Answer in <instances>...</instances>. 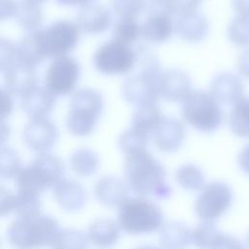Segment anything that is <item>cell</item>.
Wrapping results in <instances>:
<instances>
[{"label": "cell", "instance_id": "cell-1", "mask_svg": "<svg viewBox=\"0 0 249 249\" xmlns=\"http://www.w3.org/2000/svg\"><path fill=\"white\" fill-rule=\"evenodd\" d=\"M126 184L140 196L166 199L171 195L165 183L166 172L162 164L146 149L126 155L124 161Z\"/></svg>", "mask_w": 249, "mask_h": 249}, {"label": "cell", "instance_id": "cell-2", "mask_svg": "<svg viewBox=\"0 0 249 249\" xmlns=\"http://www.w3.org/2000/svg\"><path fill=\"white\" fill-rule=\"evenodd\" d=\"M138 69L127 77L122 86V94L134 106L156 103L159 94L160 77L162 72L159 60L146 50L136 52Z\"/></svg>", "mask_w": 249, "mask_h": 249}, {"label": "cell", "instance_id": "cell-3", "mask_svg": "<svg viewBox=\"0 0 249 249\" xmlns=\"http://www.w3.org/2000/svg\"><path fill=\"white\" fill-rule=\"evenodd\" d=\"M64 167L59 158L40 153L26 167H21L15 179L18 191L40 195L62 179Z\"/></svg>", "mask_w": 249, "mask_h": 249}, {"label": "cell", "instance_id": "cell-4", "mask_svg": "<svg viewBox=\"0 0 249 249\" xmlns=\"http://www.w3.org/2000/svg\"><path fill=\"white\" fill-rule=\"evenodd\" d=\"M119 208L118 224L127 233H149L159 231L163 225L160 207L146 196L127 198Z\"/></svg>", "mask_w": 249, "mask_h": 249}, {"label": "cell", "instance_id": "cell-5", "mask_svg": "<svg viewBox=\"0 0 249 249\" xmlns=\"http://www.w3.org/2000/svg\"><path fill=\"white\" fill-rule=\"evenodd\" d=\"M58 231L55 219L39 214L31 218H18L12 222L8 228L7 236L14 246L30 248L53 245Z\"/></svg>", "mask_w": 249, "mask_h": 249}, {"label": "cell", "instance_id": "cell-6", "mask_svg": "<svg viewBox=\"0 0 249 249\" xmlns=\"http://www.w3.org/2000/svg\"><path fill=\"white\" fill-rule=\"evenodd\" d=\"M103 99L101 94L93 89H81L77 90L70 103L67 116L68 130L78 136L90 134L102 113Z\"/></svg>", "mask_w": 249, "mask_h": 249}, {"label": "cell", "instance_id": "cell-7", "mask_svg": "<svg viewBox=\"0 0 249 249\" xmlns=\"http://www.w3.org/2000/svg\"><path fill=\"white\" fill-rule=\"evenodd\" d=\"M183 119L194 128L205 133L216 131L223 121L220 103L210 92L192 90L182 101Z\"/></svg>", "mask_w": 249, "mask_h": 249}, {"label": "cell", "instance_id": "cell-8", "mask_svg": "<svg viewBox=\"0 0 249 249\" xmlns=\"http://www.w3.org/2000/svg\"><path fill=\"white\" fill-rule=\"evenodd\" d=\"M39 31L47 57L53 58L71 53L79 43L81 32L76 21L69 19H58Z\"/></svg>", "mask_w": 249, "mask_h": 249}, {"label": "cell", "instance_id": "cell-9", "mask_svg": "<svg viewBox=\"0 0 249 249\" xmlns=\"http://www.w3.org/2000/svg\"><path fill=\"white\" fill-rule=\"evenodd\" d=\"M136 58V52L130 46L112 40L96 50L93 64L95 69L102 74L124 75L134 68Z\"/></svg>", "mask_w": 249, "mask_h": 249}, {"label": "cell", "instance_id": "cell-10", "mask_svg": "<svg viewBox=\"0 0 249 249\" xmlns=\"http://www.w3.org/2000/svg\"><path fill=\"white\" fill-rule=\"evenodd\" d=\"M196 198L195 210L197 217L204 222H214L222 217L231 207L232 191L223 182H213L203 186Z\"/></svg>", "mask_w": 249, "mask_h": 249}, {"label": "cell", "instance_id": "cell-11", "mask_svg": "<svg viewBox=\"0 0 249 249\" xmlns=\"http://www.w3.org/2000/svg\"><path fill=\"white\" fill-rule=\"evenodd\" d=\"M79 76L80 65L74 57H55L47 70L45 85L54 95H67L74 90Z\"/></svg>", "mask_w": 249, "mask_h": 249}, {"label": "cell", "instance_id": "cell-12", "mask_svg": "<svg viewBox=\"0 0 249 249\" xmlns=\"http://www.w3.org/2000/svg\"><path fill=\"white\" fill-rule=\"evenodd\" d=\"M59 136L58 129L46 118L31 119L23 128V139L33 151L45 153L51 150Z\"/></svg>", "mask_w": 249, "mask_h": 249}, {"label": "cell", "instance_id": "cell-13", "mask_svg": "<svg viewBox=\"0 0 249 249\" xmlns=\"http://www.w3.org/2000/svg\"><path fill=\"white\" fill-rule=\"evenodd\" d=\"M110 11L101 4L89 2L82 7L77 14L76 23L81 31L89 35L103 33L111 25Z\"/></svg>", "mask_w": 249, "mask_h": 249}, {"label": "cell", "instance_id": "cell-14", "mask_svg": "<svg viewBox=\"0 0 249 249\" xmlns=\"http://www.w3.org/2000/svg\"><path fill=\"white\" fill-rule=\"evenodd\" d=\"M186 136L184 124L174 118H162L153 131L155 146L161 152H176L183 144Z\"/></svg>", "mask_w": 249, "mask_h": 249}, {"label": "cell", "instance_id": "cell-15", "mask_svg": "<svg viewBox=\"0 0 249 249\" xmlns=\"http://www.w3.org/2000/svg\"><path fill=\"white\" fill-rule=\"evenodd\" d=\"M190 77L179 69L161 72L159 83V94L171 102H182L192 91Z\"/></svg>", "mask_w": 249, "mask_h": 249}, {"label": "cell", "instance_id": "cell-16", "mask_svg": "<svg viewBox=\"0 0 249 249\" xmlns=\"http://www.w3.org/2000/svg\"><path fill=\"white\" fill-rule=\"evenodd\" d=\"M191 242L201 248H239L240 241L221 232L212 222H204L191 231Z\"/></svg>", "mask_w": 249, "mask_h": 249}, {"label": "cell", "instance_id": "cell-17", "mask_svg": "<svg viewBox=\"0 0 249 249\" xmlns=\"http://www.w3.org/2000/svg\"><path fill=\"white\" fill-rule=\"evenodd\" d=\"M208 30L206 18L197 11L178 15L174 21V31L179 38L189 43L201 42L207 36Z\"/></svg>", "mask_w": 249, "mask_h": 249}, {"label": "cell", "instance_id": "cell-18", "mask_svg": "<svg viewBox=\"0 0 249 249\" xmlns=\"http://www.w3.org/2000/svg\"><path fill=\"white\" fill-rule=\"evenodd\" d=\"M4 83L11 94L21 97L37 86L38 75L35 67L17 61L5 72Z\"/></svg>", "mask_w": 249, "mask_h": 249}, {"label": "cell", "instance_id": "cell-19", "mask_svg": "<svg viewBox=\"0 0 249 249\" xmlns=\"http://www.w3.org/2000/svg\"><path fill=\"white\" fill-rule=\"evenodd\" d=\"M53 194L59 206L70 213L80 211L87 201V193L84 187L74 180H59L53 186Z\"/></svg>", "mask_w": 249, "mask_h": 249}, {"label": "cell", "instance_id": "cell-20", "mask_svg": "<svg viewBox=\"0 0 249 249\" xmlns=\"http://www.w3.org/2000/svg\"><path fill=\"white\" fill-rule=\"evenodd\" d=\"M210 93L219 103L234 104L243 96L244 85L238 76L224 72L212 80Z\"/></svg>", "mask_w": 249, "mask_h": 249}, {"label": "cell", "instance_id": "cell-21", "mask_svg": "<svg viewBox=\"0 0 249 249\" xmlns=\"http://www.w3.org/2000/svg\"><path fill=\"white\" fill-rule=\"evenodd\" d=\"M21 109L31 119L46 118L55 106V95L47 88L35 87L21 96Z\"/></svg>", "mask_w": 249, "mask_h": 249}, {"label": "cell", "instance_id": "cell-22", "mask_svg": "<svg viewBox=\"0 0 249 249\" xmlns=\"http://www.w3.org/2000/svg\"><path fill=\"white\" fill-rule=\"evenodd\" d=\"M174 32V22L167 13H150L141 26L142 37L150 43L160 44L167 41Z\"/></svg>", "mask_w": 249, "mask_h": 249}, {"label": "cell", "instance_id": "cell-23", "mask_svg": "<svg viewBox=\"0 0 249 249\" xmlns=\"http://www.w3.org/2000/svg\"><path fill=\"white\" fill-rule=\"evenodd\" d=\"M94 195L100 203L113 207H119L128 198L125 184L115 176L100 178L94 186Z\"/></svg>", "mask_w": 249, "mask_h": 249}, {"label": "cell", "instance_id": "cell-24", "mask_svg": "<svg viewBox=\"0 0 249 249\" xmlns=\"http://www.w3.org/2000/svg\"><path fill=\"white\" fill-rule=\"evenodd\" d=\"M17 61L35 67L40 64L46 57L39 29L28 32L16 45Z\"/></svg>", "mask_w": 249, "mask_h": 249}, {"label": "cell", "instance_id": "cell-25", "mask_svg": "<svg viewBox=\"0 0 249 249\" xmlns=\"http://www.w3.org/2000/svg\"><path fill=\"white\" fill-rule=\"evenodd\" d=\"M120 226L109 219H98L90 224L88 230L89 240L96 246L114 245L120 238Z\"/></svg>", "mask_w": 249, "mask_h": 249}, {"label": "cell", "instance_id": "cell-26", "mask_svg": "<svg viewBox=\"0 0 249 249\" xmlns=\"http://www.w3.org/2000/svg\"><path fill=\"white\" fill-rule=\"evenodd\" d=\"M14 18L17 23L25 31L31 32L37 30L41 26L44 18L41 4L21 0L18 2Z\"/></svg>", "mask_w": 249, "mask_h": 249}, {"label": "cell", "instance_id": "cell-27", "mask_svg": "<svg viewBox=\"0 0 249 249\" xmlns=\"http://www.w3.org/2000/svg\"><path fill=\"white\" fill-rule=\"evenodd\" d=\"M159 240L163 247H185L191 242V230L180 222H169L160 227Z\"/></svg>", "mask_w": 249, "mask_h": 249}, {"label": "cell", "instance_id": "cell-28", "mask_svg": "<svg viewBox=\"0 0 249 249\" xmlns=\"http://www.w3.org/2000/svg\"><path fill=\"white\" fill-rule=\"evenodd\" d=\"M163 116L156 103H149L137 106L133 113L131 124L136 129L150 134L156 129Z\"/></svg>", "mask_w": 249, "mask_h": 249}, {"label": "cell", "instance_id": "cell-29", "mask_svg": "<svg viewBox=\"0 0 249 249\" xmlns=\"http://www.w3.org/2000/svg\"><path fill=\"white\" fill-rule=\"evenodd\" d=\"M230 127L238 137H249V97L242 96L234 104L230 114Z\"/></svg>", "mask_w": 249, "mask_h": 249}, {"label": "cell", "instance_id": "cell-30", "mask_svg": "<svg viewBox=\"0 0 249 249\" xmlns=\"http://www.w3.org/2000/svg\"><path fill=\"white\" fill-rule=\"evenodd\" d=\"M70 162L72 170L82 177H88L94 174L99 165L97 155L88 148L76 150L70 158Z\"/></svg>", "mask_w": 249, "mask_h": 249}, {"label": "cell", "instance_id": "cell-31", "mask_svg": "<svg viewBox=\"0 0 249 249\" xmlns=\"http://www.w3.org/2000/svg\"><path fill=\"white\" fill-rule=\"evenodd\" d=\"M141 35V26L130 18H120L113 28V40L130 46Z\"/></svg>", "mask_w": 249, "mask_h": 249}, {"label": "cell", "instance_id": "cell-32", "mask_svg": "<svg viewBox=\"0 0 249 249\" xmlns=\"http://www.w3.org/2000/svg\"><path fill=\"white\" fill-rule=\"evenodd\" d=\"M175 178L177 183L188 191H197L204 186V175L201 169L195 164H184L180 166Z\"/></svg>", "mask_w": 249, "mask_h": 249}, {"label": "cell", "instance_id": "cell-33", "mask_svg": "<svg viewBox=\"0 0 249 249\" xmlns=\"http://www.w3.org/2000/svg\"><path fill=\"white\" fill-rule=\"evenodd\" d=\"M14 210L18 218H31L41 214L39 195L18 191Z\"/></svg>", "mask_w": 249, "mask_h": 249}, {"label": "cell", "instance_id": "cell-34", "mask_svg": "<svg viewBox=\"0 0 249 249\" xmlns=\"http://www.w3.org/2000/svg\"><path fill=\"white\" fill-rule=\"evenodd\" d=\"M148 140V133H145L131 126L130 128L126 129L121 134L119 138V146L121 150L127 155L130 153L146 149Z\"/></svg>", "mask_w": 249, "mask_h": 249}, {"label": "cell", "instance_id": "cell-35", "mask_svg": "<svg viewBox=\"0 0 249 249\" xmlns=\"http://www.w3.org/2000/svg\"><path fill=\"white\" fill-rule=\"evenodd\" d=\"M88 234L75 229H64L58 231L53 247L54 248H85L88 246Z\"/></svg>", "mask_w": 249, "mask_h": 249}, {"label": "cell", "instance_id": "cell-36", "mask_svg": "<svg viewBox=\"0 0 249 249\" xmlns=\"http://www.w3.org/2000/svg\"><path fill=\"white\" fill-rule=\"evenodd\" d=\"M228 37L237 47H249V18L240 16L234 18L229 25Z\"/></svg>", "mask_w": 249, "mask_h": 249}, {"label": "cell", "instance_id": "cell-37", "mask_svg": "<svg viewBox=\"0 0 249 249\" xmlns=\"http://www.w3.org/2000/svg\"><path fill=\"white\" fill-rule=\"evenodd\" d=\"M20 168V160L16 151L8 147L0 148V177L15 178Z\"/></svg>", "mask_w": 249, "mask_h": 249}, {"label": "cell", "instance_id": "cell-38", "mask_svg": "<svg viewBox=\"0 0 249 249\" xmlns=\"http://www.w3.org/2000/svg\"><path fill=\"white\" fill-rule=\"evenodd\" d=\"M113 12L120 18H137L146 9V0H111Z\"/></svg>", "mask_w": 249, "mask_h": 249}, {"label": "cell", "instance_id": "cell-39", "mask_svg": "<svg viewBox=\"0 0 249 249\" xmlns=\"http://www.w3.org/2000/svg\"><path fill=\"white\" fill-rule=\"evenodd\" d=\"M16 61V45L9 39L0 37V72H6Z\"/></svg>", "mask_w": 249, "mask_h": 249}, {"label": "cell", "instance_id": "cell-40", "mask_svg": "<svg viewBox=\"0 0 249 249\" xmlns=\"http://www.w3.org/2000/svg\"><path fill=\"white\" fill-rule=\"evenodd\" d=\"M202 0H166L171 15H182L196 11Z\"/></svg>", "mask_w": 249, "mask_h": 249}, {"label": "cell", "instance_id": "cell-41", "mask_svg": "<svg viewBox=\"0 0 249 249\" xmlns=\"http://www.w3.org/2000/svg\"><path fill=\"white\" fill-rule=\"evenodd\" d=\"M16 196L4 186H0V217L11 213L15 208Z\"/></svg>", "mask_w": 249, "mask_h": 249}, {"label": "cell", "instance_id": "cell-42", "mask_svg": "<svg viewBox=\"0 0 249 249\" xmlns=\"http://www.w3.org/2000/svg\"><path fill=\"white\" fill-rule=\"evenodd\" d=\"M14 109V102L11 93L7 89L0 88V119H5L11 115Z\"/></svg>", "mask_w": 249, "mask_h": 249}, {"label": "cell", "instance_id": "cell-43", "mask_svg": "<svg viewBox=\"0 0 249 249\" xmlns=\"http://www.w3.org/2000/svg\"><path fill=\"white\" fill-rule=\"evenodd\" d=\"M17 6L16 0H0V21L14 18Z\"/></svg>", "mask_w": 249, "mask_h": 249}, {"label": "cell", "instance_id": "cell-44", "mask_svg": "<svg viewBox=\"0 0 249 249\" xmlns=\"http://www.w3.org/2000/svg\"><path fill=\"white\" fill-rule=\"evenodd\" d=\"M238 72L245 78L249 79V49L242 52L237 58Z\"/></svg>", "mask_w": 249, "mask_h": 249}, {"label": "cell", "instance_id": "cell-45", "mask_svg": "<svg viewBox=\"0 0 249 249\" xmlns=\"http://www.w3.org/2000/svg\"><path fill=\"white\" fill-rule=\"evenodd\" d=\"M237 161L241 170L249 175V143L240 151Z\"/></svg>", "mask_w": 249, "mask_h": 249}, {"label": "cell", "instance_id": "cell-46", "mask_svg": "<svg viewBox=\"0 0 249 249\" xmlns=\"http://www.w3.org/2000/svg\"><path fill=\"white\" fill-rule=\"evenodd\" d=\"M231 2L237 16L249 18V0H231Z\"/></svg>", "mask_w": 249, "mask_h": 249}, {"label": "cell", "instance_id": "cell-47", "mask_svg": "<svg viewBox=\"0 0 249 249\" xmlns=\"http://www.w3.org/2000/svg\"><path fill=\"white\" fill-rule=\"evenodd\" d=\"M11 129L9 124L4 121V119H0V146H2L10 137Z\"/></svg>", "mask_w": 249, "mask_h": 249}, {"label": "cell", "instance_id": "cell-48", "mask_svg": "<svg viewBox=\"0 0 249 249\" xmlns=\"http://www.w3.org/2000/svg\"><path fill=\"white\" fill-rule=\"evenodd\" d=\"M58 4L67 7H82L93 0H55Z\"/></svg>", "mask_w": 249, "mask_h": 249}, {"label": "cell", "instance_id": "cell-49", "mask_svg": "<svg viewBox=\"0 0 249 249\" xmlns=\"http://www.w3.org/2000/svg\"><path fill=\"white\" fill-rule=\"evenodd\" d=\"M27 1H31V2L38 3V4H42V3H44L46 0H27Z\"/></svg>", "mask_w": 249, "mask_h": 249}, {"label": "cell", "instance_id": "cell-50", "mask_svg": "<svg viewBox=\"0 0 249 249\" xmlns=\"http://www.w3.org/2000/svg\"><path fill=\"white\" fill-rule=\"evenodd\" d=\"M246 241H247V245H248V247H249V232H248V234H247V236H246Z\"/></svg>", "mask_w": 249, "mask_h": 249}]
</instances>
